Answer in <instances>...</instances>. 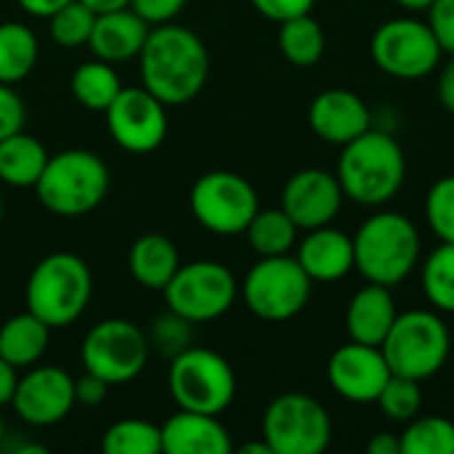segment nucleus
<instances>
[{
  "mask_svg": "<svg viewBox=\"0 0 454 454\" xmlns=\"http://www.w3.org/2000/svg\"><path fill=\"white\" fill-rule=\"evenodd\" d=\"M141 85L168 106L197 98L210 74V53L197 32L181 24H157L138 53Z\"/></svg>",
  "mask_w": 454,
  "mask_h": 454,
  "instance_id": "f257e3e1",
  "label": "nucleus"
},
{
  "mask_svg": "<svg viewBox=\"0 0 454 454\" xmlns=\"http://www.w3.org/2000/svg\"><path fill=\"white\" fill-rule=\"evenodd\" d=\"M335 176L346 200L362 207H383L404 186L407 154L391 133L370 128L359 138L340 146Z\"/></svg>",
  "mask_w": 454,
  "mask_h": 454,
  "instance_id": "f03ea898",
  "label": "nucleus"
},
{
  "mask_svg": "<svg viewBox=\"0 0 454 454\" xmlns=\"http://www.w3.org/2000/svg\"><path fill=\"white\" fill-rule=\"evenodd\" d=\"M354 239V271L367 282L399 287L420 266V231L399 210H375L362 221Z\"/></svg>",
  "mask_w": 454,
  "mask_h": 454,
  "instance_id": "7ed1b4c3",
  "label": "nucleus"
},
{
  "mask_svg": "<svg viewBox=\"0 0 454 454\" xmlns=\"http://www.w3.org/2000/svg\"><path fill=\"white\" fill-rule=\"evenodd\" d=\"M93 295L90 266L74 253H51L40 258L27 279V311L40 317L51 330L77 322Z\"/></svg>",
  "mask_w": 454,
  "mask_h": 454,
  "instance_id": "20e7f679",
  "label": "nucleus"
},
{
  "mask_svg": "<svg viewBox=\"0 0 454 454\" xmlns=\"http://www.w3.org/2000/svg\"><path fill=\"white\" fill-rule=\"evenodd\" d=\"M40 205L61 218H77L96 210L109 192L106 162L88 149H64L48 157L35 184Z\"/></svg>",
  "mask_w": 454,
  "mask_h": 454,
  "instance_id": "39448f33",
  "label": "nucleus"
},
{
  "mask_svg": "<svg viewBox=\"0 0 454 454\" xmlns=\"http://www.w3.org/2000/svg\"><path fill=\"white\" fill-rule=\"evenodd\" d=\"M380 351L394 375L428 380L444 370L452 354V333L436 309L399 311Z\"/></svg>",
  "mask_w": 454,
  "mask_h": 454,
  "instance_id": "423d86ee",
  "label": "nucleus"
},
{
  "mask_svg": "<svg viewBox=\"0 0 454 454\" xmlns=\"http://www.w3.org/2000/svg\"><path fill=\"white\" fill-rule=\"evenodd\" d=\"M168 388L178 410L221 415L237 396V375L221 354L189 346L170 359Z\"/></svg>",
  "mask_w": 454,
  "mask_h": 454,
  "instance_id": "0eeeda50",
  "label": "nucleus"
},
{
  "mask_svg": "<svg viewBox=\"0 0 454 454\" xmlns=\"http://www.w3.org/2000/svg\"><path fill=\"white\" fill-rule=\"evenodd\" d=\"M370 56L375 67L396 80H423L442 64V45L426 19L394 16L383 21L370 40Z\"/></svg>",
  "mask_w": 454,
  "mask_h": 454,
  "instance_id": "6e6552de",
  "label": "nucleus"
},
{
  "mask_svg": "<svg viewBox=\"0 0 454 454\" xmlns=\"http://www.w3.org/2000/svg\"><path fill=\"white\" fill-rule=\"evenodd\" d=\"M311 290L314 282L295 255L261 258L239 287L247 311L263 322L295 319L309 306Z\"/></svg>",
  "mask_w": 454,
  "mask_h": 454,
  "instance_id": "1a4fd4ad",
  "label": "nucleus"
},
{
  "mask_svg": "<svg viewBox=\"0 0 454 454\" xmlns=\"http://www.w3.org/2000/svg\"><path fill=\"white\" fill-rule=\"evenodd\" d=\"M261 436L271 454H322L333 442V418L319 399L290 391L266 407Z\"/></svg>",
  "mask_w": 454,
  "mask_h": 454,
  "instance_id": "9d476101",
  "label": "nucleus"
},
{
  "mask_svg": "<svg viewBox=\"0 0 454 454\" xmlns=\"http://www.w3.org/2000/svg\"><path fill=\"white\" fill-rule=\"evenodd\" d=\"M162 295L170 311L192 325H205L229 314L239 295V282L221 261H192L176 271Z\"/></svg>",
  "mask_w": 454,
  "mask_h": 454,
  "instance_id": "9b49d317",
  "label": "nucleus"
},
{
  "mask_svg": "<svg viewBox=\"0 0 454 454\" xmlns=\"http://www.w3.org/2000/svg\"><path fill=\"white\" fill-rule=\"evenodd\" d=\"M189 207L197 223L213 234H245L253 215L261 210L255 186L231 170H210L200 176L189 194Z\"/></svg>",
  "mask_w": 454,
  "mask_h": 454,
  "instance_id": "f8f14e48",
  "label": "nucleus"
},
{
  "mask_svg": "<svg viewBox=\"0 0 454 454\" xmlns=\"http://www.w3.org/2000/svg\"><path fill=\"white\" fill-rule=\"evenodd\" d=\"M146 333L128 319H104L88 330L80 346V362L85 372L104 378L109 386L136 380L149 362Z\"/></svg>",
  "mask_w": 454,
  "mask_h": 454,
  "instance_id": "ddd939ff",
  "label": "nucleus"
},
{
  "mask_svg": "<svg viewBox=\"0 0 454 454\" xmlns=\"http://www.w3.org/2000/svg\"><path fill=\"white\" fill-rule=\"evenodd\" d=\"M168 104H162L154 93L141 88H122L117 98L109 104L106 128L114 144L133 154H149L162 146L168 136Z\"/></svg>",
  "mask_w": 454,
  "mask_h": 454,
  "instance_id": "4468645a",
  "label": "nucleus"
},
{
  "mask_svg": "<svg viewBox=\"0 0 454 454\" xmlns=\"http://www.w3.org/2000/svg\"><path fill=\"white\" fill-rule=\"evenodd\" d=\"M391 375L394 372L380 346H364L348 340L338 346L327 359L330 388L351 404H375Z\"/></svg>",
  "mask_w": 454,
  "mask_h": 454,
  "instance_id": "2eb2a0df",
  "label": "nucleus"
},
{
  "mask_svg": "<svg viewBox=\"0 0 454 454\" xmlns=\"http://www.w3.org/2000/svg\"><path fill=\"white\" fill-rule=\"evenodd\" d=\"M74 378L64 372L61 367L43 364V367H27V372L19 378L11 410L16 418H21L27 426L48 428L61 423L72 407H74Z\"/></svg>",
  "mask_w": 454,
  "mask_h": 454,
  "instance_id": "dca6fc26",
  "label": "nucleus"
},
{
  "mask_svg": "<svg viewBox=\"0 0 454 454\" xmlns=\"http://www.w3.org/2000/svg\"><path fill=\"white\" fill-rule=\"evenodd\" d=\"M343 186L335 173L325 168H303L293 173L282 189V210L301 231L327 226L343 207Z\"/></svg>",
  "mask_w": 454,
  "mask_h": 454,
  "instance_id": "f3484780",
  "label": "nucleus"
},
{
  "mask_svg": "<svg viewBox=\"0 0 454 454\" xmlns=\"http://www.w3.org/2000/svg\"><path fill=\"white\" fill-rule=\"evenodd\" d=\"M309 125L325 144L346 146L372 128V109L348 88H327L309 104Z\"/></svg>",
  "mask_w": 454,
  "mask_h": 454,
  "instance_id": "a211bd4d",
  "label": "nucleus"
},
{
  "mask_svg": "<svg viewBox=\"0 0 454 454\" xmlns=\"http://www.w3.org/2000/svg\"><path fill=\"white\" fill-rule=\"evenodd\" d=\"M295 247V258L314 285H333L354 271V239L333 223L309 229Z\"/></svg>",
  "mask_w": 454,
  "mask_h": 454,
  "instance_id": "6ab92c4d",
  "label": "nucleus"
},
{
  "mask_svg": "<svg viewBox=\"0 0 454 454\" xmlns=\"http://www.w3.org/2000/svg\"><path fill=\"white\" fill-rule=\"evenodd\" d=\"M162 452L168 454H229L234 450L218 415L181 410L162 426Z\"/></svg>",
  "mask_w": 454,
  "mask_h": 454,
  "instance_id": "aec40b11",
  "label": "nucleus"
},
{
  "mask_svg": "<svg viewBox=\"0 0 454 454\" xmlns=\"http://www.w3.org/2000/svg\"><path fill=\"white\" fill-rule=\"evenodd\" d=\"M399 317L394 290L386 285L367 282L359 287L346 306V333L348 340L364 343V346H380Z\"/></svg>",
  "mask_w": 454,
  "mask_h": 454,
  "instance_id": "412c9836",
  "label": "nucleus"
},
{
  "mask_svg": "<svg viewBox=\"0 0 454 454\" xmlns=\"http://www.w3.org/2000/svg\"><path fill=\"white\" fill-rule=\"evenodd\" d=\"M149 29L152 27L130 5L120 11H106L96 16L88 45L93 56L101 61H109V64L130 61V59H138L149 37Z\"/></svg>",
  "mask_w": 454,
  "mask_h": 454,
  "instance_id": "4be33fe9",
  "label": "nucleus"
},
{
  "mask_svg": "<svg viewBox=\"0 0 454 454\" xmlns=\"http://www.w3.org/2000/svg\"><path fill=\"white\" fill-rule=\"evenodd\" d=\"M128 269L144 290L162 293L168 282L176 277V271L181 269V255L170 237L149 231L130 245Z\"/></svg>",
  "mask_w": 454,
  "mask_h": 454,
  "instance_id": "5701e85b",
  "label": "nucleus"
},
{
  "mask_svg": "<svg viewBox=\"0 0 454 454\" xmlns=\"http://www.w3.org/2000/svg\"><path fill=\"white\" fill-rule=\"evenodd\" d=\"M51 343V327L32 311L16 314L0 327V356L16 370L35 367Z\"/></svg>",
  "mask_w": 454,
  "mask_h": 454,
  "instance_id": "b1692460",
  "label": "nucleus"
},
{
  "mask_svg": "<svg viewBox=\"0 0 454 454\" xmlns=\"http://www.w3.org/2000/svg\"><path fill=\"white\" fill-rule=\"evenodd\" d=\"M48 157L51 154L43 141L19 130L0 141V181L13 189H35Z\"/></svg>",
  "mask_w": 454,
  "mask_h": 454,
  "instance_id": "393cba45",
  "label": "nucleus"
},
{
  "mask_svg": "<svg viewBox=\"0 0 454 454\" xmlns=\"http://www.w3.org/2000/svg\"><path fill=\"white\" fill-rule=\"evenodd\" d=\"M298 226L282 207L258 210L245 229V237L258 258L290 255L298 245Z\"/></svg>",
  "mask_w": 454,
  "mask_h": 454,
  "instance_id": "a878e982",
  "label": "nucleus"
},
{
  "mask_svg": "<svg viewBox=\"0 0 454 454\" xmlns=\"http://www.w3.org/2000/svg\"><path fill=\"white\" fill-rule=\"evenodd\" d=\"M40 56L37 35L21 21L0 24V82L16 85L29 77Z\"/></svg>",
  "mask_w": 454,
  "mask_h": 454,
  "instance_id": "bb28decb",
  "label": "nucleus"
},
{
  "mask_svg": "<svg viewBox=\"0 0 454 454\" xmlns=\"http://www.w3.org/2000/svg\"><path fill=\"white\" fill-rule=\"evenodd\" d=\"M277 43H279L282 56L293 67H314L325 56L327 35L311 13H303L279 24Z\"/></svg>",
  "mask_w": 454,
  "mask_h": 454,
  "instance_id": "cd10ccee",
  "label": "nucleus"
},
{
  "mask_svg": "<svg viewBox=\"0 0 454 454\" xmlns=\"http://www.w3.org/2000/svg\"><path fill=\"white\" fill-rule=\"evenodd\" d=\"M69 88H72L74 101L82 104L85 109L106 112L109 104L122 90V82H120V77H117V72H114V67L109 61L93 59V61H85V64H80L74 69Z\"/></svg>",
  "mask_w": 454,
  "mask_h": 454,
  "instance_id": "c85d7f7f",
  "label": "nucleus"
},
{
  "mask_svg": "<svg viewBox=\"0 0 454 454\" xmlns=\"http://www.w3.org/2000/svg\"><path fill=\"white\" fill-rule=\"evenodd\" d=\"M420 287L431 309L454 314V242H442L420 263Z\"/></svg>",
  "mask_w": 454,
  "mask_h": 454,
  "instance_id": "c756f323",
  "label": "nucleus"
},
{
  "mask_svg": "<svg viewBox=\"0 0 454 454\" xmlns=\"http://www.w3.org/2000/svg\"><path fill=\"white\" fill-rule=\"evenodd\" d=\"M402 454H454V420L444 415H418L404 423Z\"/></svg>",
  "mask_w": 454,
  "mask_h": 454,
  "instance_id": "7c9ffc66",
  "label": "nucleus"
},
{
  "mask_svg": "<svg viewBox=\"0 0 454 454\" xmlns=\"http://www.w3.org/2000/svg\"><path fill=\"white\" fill-rule=\"evenodd\" d=\"M101 452L106 454H160L162 452V431L160 426L141 420V418H125L112 423L104 431Z\"/></svg>",
  "mask_w": 454,
  "mask_h": 454,
  "instance_id": "2f4dec72",
  "label": "nucleus"
},
{
  "mask_svg": "<svg viewBox=\"0 0 454 454\" xmlns=\"http://www.w3.org/2000/svg\"><path fill=\"white\" fill-rule=\"evenodd\" d=\"M96 11H90L82 0H69L61 5L56 13L48 16L51 21V37L61 48H80L88 45L93 24H96Z\"/></svg>",
  "mask_w": 454,
  "mask_h": 454,
  "instance_id": "473e14b6",
  "label": "nucleus"
},
{
  "mask_svg": "<svg viewBox=\"0 0 454 454\" xmlns=\"http://www.w3.org/2000/svg\"><path fill=\"white\" fill-rule=\"evenodd\" d=\"M375 404L380 407L386 420L402 423V426L410 423L423 410L420 380H412V378H404V375H391V380L386 383V388L380 391Z\"/></svg>",
  "mask_w": 454,
  "mask_h": 454,
  "instance_id": "72a5a7b5",
  "label": "nucleus"
},
{
  "mask_svg": "<svg viewBox=\"0 0 454 454\" xmlns=\"http://www.w3.org/2000/svg\"><path fill=\"white\" fill-rule=\"evenodd\" d=\"M423 213L439 242H454V176H442L431 184Z\"/></svg>",
  "mask_w": 454,
  "mask_h": 454,
  "instance_id": "f704fd0d",
  "label": "nucleus"
},
{
  "mask_svg": "<svg viewBox=\"0 0 454 454\" xmlns=\"http://www.w3.org/2000/svg\"><path fill=\"white\" fill-rule=\"evenodd\" d=\"M192 327L194 325L189 319H184L181 314H176V311L168 309L165 314H160L152 322V327L146 333L152 351H157L165 359L178 356L181 351H186L192 346Z\"/></svg>",
  "mask_w": 454,
  "mask_h": 454,
  "instance_id": "c9c22d12",
  "label": "nucleus"
},
{
  "mask_svg": "<svg viewBox=\"0 0 454 454\" xmlns=\"http://www.w3.org/2000/svg\"><path fill=\"white\" fill-rule=\"evenodd\" d=\"M27 122V106L21 96L13 90V85L0 82V141L24 130Z\"/></svg>",
  "mask_w": 454,
  "mask_h": 454,
  "instance_id": "e433bc0d",
  "label": "nucleus"
},
{
  "mask_svg": "<svg viewBox=\"0 0 454 454\" xmlns=\"http://www.w3.org/2000/svg\"><path fill=\"white\" fill-rule=\"evenodd\" d=\"M426 13V21L431 24L444 56H454V0H434Z\"/></svg>",
  "mask_w": 454,
  "mask_h": 454,
  "instance_id": "4c0bfd02",
  "label": "nucleus"
},
{
  "mask_svg": "<svg viewBox=\"0 0 454 454\" xmlns=\"http://www.w3.org/2000/svg\"><path fill=\"white\" fill-rule=\"evenodd\" d=\"M189 0H130V8L149 24V27H157V24H168L173 21L184 5Z\"/></svg>",
  "mask_w": 454,
  "mask_h": 454,
  "instance_id": "58836bf2",
  "label": "nucleus"
},
{
  "mask_svg": "<svg viewBox=\"0 0 454 454\" xmlns=\"http://www.w3.org/2000/svg\"><path fill=\"white\" fill-rule=\"evenodd\" d=\"M250 3L261 16H266L277 24L303 16V13H311V8L317 5V0H250Z\"/></svg>",
  "mask_w": 454,
  "mask_h": 454,
  "instance_id": "ea45409f",
  "label": "nucleus"
},
{
  "mask_svg": "<svg viewBox=\"0 0 454 454\" xmlns=\"http://www.w3.org/2000/svg\"><path fill=\"white\" fill-rule=\"evenodd\" d=\"M109 388L112 386L104 378H98L93 372H85L82 378L74 380V402L82 404V407H98V404L106 402Z\"/></svg>",
  "mask_w": 454,
  "mask_h": 454,
  "instance_id": "a19ab883",
  "label": "nucleus"
},
{
  "mask_svg": "<svg viewBox=\"0 0 454 454\" xmlns=\"http://www.w3.org/2000/svg\"><path fill=\"white\" fill-rule=\"evenodd\" d=\"M436 93H439V104L454 114V56L442 67L439 72V82H436Z\"/></svg>",
  "mask_w": 454,
  "mask_h": 454,
  "instance_id": "79ce46f5",
  "label": "nucleus"
},
{
  "mask_svg": "<svg viewBox=\"0 0 454 454\" xmlns=\"http://www.w3.org/2000/svg\"><path fill=\"white\" fill-rule=\"evenodd\" d=\"M19 370L0 356V407H11L16 386H19Z\"/></svg>",
  "mask_w": 454,
  "mask_h": 454,
  "instance_id": "37998d69",
  "label": "nucleus"
},
{
  "mask_svg": "<svg viewBox=\"0 0 454 454\" xmlns=\"http://www.w3.org/2000/svg\"><path fill=\"white\" fill-rule=\"evenodd\" d=\"M367 452L370 454H402V439L388 434V431H380L375 434L370 442H367Z\"/></svg>",
  "mask_w": 454,
  "mask_h": 454,
  "instance_id": "c03bdc74",
  "label": "nucleus"
},
{
  "mask_svg": "<svg viewBox=\"0 0 454 454\" xmlns=\"http://www.w3.org/2000/svg\"><path fill=\"white\" fill-rule=\"evenodd\" d=\"M21 11H27L29 16H37V19H48L51 13H56L61 5H67L69 0H16Z\"/></svg>",
  "mask_w": 454,
  "mask_h": 454,
  "instance_id": "a18cd8bd",
  "label": "nucleus"
},
{
  "mask_svg": "<svg viewBox=\"0 0 454 454\" xmlns=\"http://www.w3.org/2000/svg\"><path fill=\"white\" fill-rule=\"evenodd\" d=\"M90 11L96 13H106V11H120V8H128L130 0H82Z\"/></svg>",
  "mask_w": 454,
  "mask_h": 454,
  "instance_id": "49530a36",
  "label": "nucleus"
},
{
  "mask_svg": "<svg viewBox=\"0 0 454 454\" xmlns=\"http://www.w3.org/2000/svg\"><path fill=\"white\" fill-rule=\"evenodd\" d=\"M396 5H402L404 11H410V13H426L431 5H434V0H394Z\"/></svg>",
  "mask_w": 454,
  "mask_h": 454,
  "instance_id": "de8ad7c7",
  "label": "nucleus"
},
{
  "mask_svg": "<svg viewBox=\"0 0 454 454\" xmlns=\"http://www.w3.org/2000/svg\"><path fill=\"white\" fill-rule=\"evenodd\" d=\"M239 454H271V450H269L266 442H250V444L239 447Z\"/></svg>",
  "mask_w": 454,
  "mask_h": 454,
  "instance_id": "09e8293b",
  "label": "nucleus"
},
{
  "mask_svg": "<svg viewBox=\"0 0 454 454\" xmlns=\"http://www.w3.org/2000/svg\"><path fill=\"white\" fill-rule=\"evenodd\" d=\"M3 434H5V423H3V418H0V444H3Z\"/></svg>",
  "mask_w": 454,
  "mask_h": 454,
  "instance_id": "8fccbe9b",
  "label": "nucleus"
},
{
  "mask_svg": "<svg viewBox=\"0 0 454 454\" xmlns=\"http://www.w3.org/2000/svg\"><path fill=\"white\" fill-rule=\"evenodd\" d=\"M3 213H5V207H3V197H0V223H3Z\"/></svg>",
  "mask_w": 454,
  "mask_h": 454,
  "instance_id": "3c124183",
  "label": "nucleus"
}]
</instances>
